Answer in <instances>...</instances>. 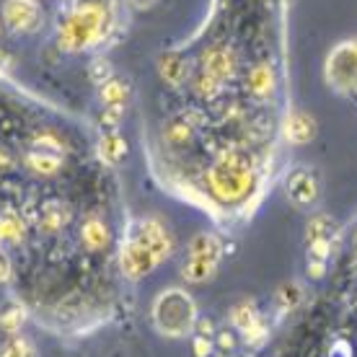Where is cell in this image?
<instances>
[{
	"label": "cell",
	"mask_w": 357,
	"mask_h": 357,
	"mask_svg": "<svg viewBox=\"0 0 357 357\" xmlns=\"http://www.w3.org/2000/svg\"><path fill=\"white\" fill-rule=\"evenodd\" d=\"M195 337H205V340H215L213 334H215V324L213 319H197L195 324V331H192Z\"/></svg>",
	"instance_id": "f546056e"
},
{
	"label": "cell",
	"mask_w": 357,
	"mask_h": 357,
	"mask_svg": "<svg viewBox=\"0 0 357 357\" xmlns=\"http://www.w3.org/2000/svg\"><path fill=\"white\" fill-rule=\"evenodd\" d=\"M340 231L337 220L326 213H316L305 225V241L316 243V241H334V233Z\"/></svg>",
	"instance_id": "ac0fdd59"
},
{
	"label": "cell",
	"mask_w": 357,
	"mask_h": 357,
	"mask_svg": "<svg viewBox=\"0 0 357 357\" xmlns=\"http://www.w3.org/2000/svg\"><path fill=\"white\" fill-rule=\"evenodd\" d=\"M75 3H81V0H75Z\"/></svg>",
	"instance_id": "74e56055"
},
{
	"label": "cell",
	"mask_w": 357,
	"mask_h": 357,
	"mask_svg": "<svg viewBox=\"0 0 357 357\" xmlns=\"http://www.w3.org/2000/svg\"><path fill=\"white\" fill-rule=\"evenodd\" d=\"M285 195L295 207L308 210L319 199V181L308 169H295L285 178Z\"/></svg>",
	"instance_id": "ba28073f"
},
{
	"label": "cell",
	"mask_w": 357,
	"mask_h": 357,
	"mask_svg": "<svg viewBox=\"0 0 357 357\" xmlns=\"http://www.w3.org/2000/svg\"><path fill=\"white\" fill-rule=\"evenodd\" d=\"M0 65H10V57H8V54L0 52Z\"/></svg>",
	"instance_id": "d590c367"
},
{
	"label": "cell",
	"mask_w": 357,
	"mask_h": 357,
	"mask_svg": "<svg viewBox=\"0 0 357 357\" xmlns=\"http://www.w3.org/2000/svg\"><path fill=\"white\" fill-rule=\"evenodd\" d=\"M16 161H13V155L8 151H0V174H6V171H13Z\"/></svg>",
	"instance_id": "836d02e7"
},
{
	"label": "cell",
	"mask_w": 357,
	"mask_h": 357,
	"mask_svg": "<svg viewBox=\"0 0 357 357\" xmlns=\"http://www.w3.org/2000/svg\"><path fill=\"white\" fill-rule=\"evenodd\" d=\"M91 81L96 83V86H104L107 81H112L114 78V73H112V65H109V60H104V57H96L93 63H91Z\"/></svg>",
	"instance_id": "4316f807"
},
{
	"label": "cell",
	"mask_w": 357,
	"mask_h": 357,
	"mask_svg": "<svg viewBox=\"0 0 357 357\" xmlns=\"http://www.w3.org/2000/svg\"><path fill=\"white\" fill-rule=\"evenodd\" d=\"M257 187L254 161L243 151H220L207 171V189L223 205H238Z\"/></svg>",
	"instance_id": "3957f363"
},
{
	"label": "cell",
	"mask_w": 357,
	"mask_h": 357,
	"mask_svg": "<svg viewBox=\"0 0 357 357\" xmlns=\"http://www.w3.org/2000/svg\"><path fill=\"white\" fill-rule=\"evenodd\" d=\"M174 251V238H171L169 228L163 225L158 218H137L135 223H130L119 251V267L127 280H143L153 272V269L169 259V254Z\"/></svg>",
	"instance_id": "6da1fadb"
},
{
	"label": "cell",
	"mask_w": 357,
	"mask_h": 357,
	"mask_svg": "<svg viewBox=\"0 0 357 357\" xmlns=\"http://www.w3.org/2000/svg\"><path fill=\"white\" fill-rule=\"evenodd\" d=\"M215 347L220 349L223 355H228V352H233L236 349V340H233L231 331H220L218 337H215Z\"/></svg>",
	"instance_id": "4dcf8cb0"
},
{
	"label": "cell",
	"mask_w": 357,
	"mask_h": 357,
	"mask_svg": "<svg viewBox=\"0 0 357 357\" xmlns=\"http://www.w3.org/2000/svg\"><path fill=\"white\" fill-rule=\"evenodd\" d=\"M282 132H285L290 145H308L319 135V122L308 112H303V109H295V112H290L285 116Z\"/></svg>",
	"instance_id": "30bf717a"
},
{
	"label": "cell",
	"mask_w": 357,
	"mask_h": 357,
	"mask_svg": "<svg viewBox=\"0 0 357 357\" xmlns=\"http://www.w3.org/2000/svg\"><path fill=\"white\" fill-rule=\"evenodd\" d=\"M326 81L340 93H357V39L340 42L326 57Z\"/></svg>",
	"instance_id": "8992f818"
},
{
	"label": "cell",
	"mask_w": 357,
	"mask_h": 357,
	"mask_svg": "<svg viewBox=\"0 0 357 357\" xmlns=\"http://www.w3.org/2000/svg\"><path fill=\"white\" fill-rule=\"evenodd\" d=\"M199 68H202V73L213 75L215 81L225 83L236 75V57H233L231 50L223 45L207 47L205 52H202V57H199Z\"/></svg>",
	"instance_id": "9c48e42d"
},
{
	"label": "cell",
	"mask_w": 357,
	"mask_h": 357,
	"mask_svg": "<svg viewBox=\"0 0 357 357\" xmlns=\"http://www.w3.org/2000/svg\"><path fill=\"white\" fill-rule=\"evenodd\" d=\"M215 349V340H205V337H195L192 340V355L195 357H210Z\"/></svg>",
	"instance_id": "f1b7e54d"
},
{
	"label": "cell",
	"mask_w": 357,
	"mask_h": 357,
	"mask_svg": "<svg viewBox=\"0 0 357 357\" xmlns=\"http://www.w3.org/2000/svg\"><path fill=\"white\" fill-rule=\"evenodd\" d=\"M34 151H50V153H63V140L52 132V130H42L34 135Z\"/></svg>",
	"instance_id": "d4e9b609"
},
{
	"label": "cell",
	"mask_w": 357,
	"mask_h": 357,
	"mask_svg": "<svg viewBox=\"0 0 357 357\" xmlns=\"http://www.w3.org/2000/svg\"><path fill=\"white\" fill-rule=\"evenodd\" d=\"M24 166L36 176H57L60 169L65 166V155L50 151H29L24 155Z\"/></svg>",
	"instance_id": "7c38bea8"
},
{
	"label": "cell",
	"mask_w": 357,
	"mask_h": 357,
	"mask_svg": "<svg viewBox=\"0 0 357 357\" xmlns=\"http://www.w3.org/2000/svg\"><path fill=\"white\" fill-rule=\"evenodd\" d=\"M301 303H303V287H301V282L290 280V282H282V285L277 287L275 305H277V311H280V313L295 311Z\"/></svg>",
	"instance_id": "ffe728a7"
},
{
	"label": "cell",
	"mask_w": 357,
	"mask_h": 357,
	"mask_svg": "<svg viewBox=\"0 0 357 357\" xmlns=\"http://www.w3.org/2000/svg\"><path fill=\"white\" fill-rule=\"evenodd\" d=\"M158 0H130V6H132L135 10H148V8H153Z\"/></svg>",
	"instance_id": "e575fe53"
},
{
	"label": "cell",
	"mask_w": 357,
	"mask_h": 357,
	"mask_svg": "<svg viewBox=\"0 0 357 357\" xmlns=\"http://www.w3.org/2000/svg\"><path fill=\"white\" fill-rule=\"evenodd\" d=\"M246 89L254 98H259V101H267V98L275 96L277 91V73L272 65L261 63V65H254L246 75Z\"/></svg>",
	"instance_id": "8fae6325"
},
{
	"label": "cell",
	"mask_w": 357,
	"mask_h": 357,
	"mask_svg": "<svg viewBox=\"0 0 357 357\" xmlns=\"http://www.w3.org/2000/svg\"><path fill=\"white\" fill-rule=\"evenodd\" d=\"M197 303L195 298L181 290V287H166L155 295L151 308V321L153 329L158 331L161 337L169 340H181L195 331L197 324Z\"/></svg>",
	"instance_id": "277c9868"
},
{
	"label": "cell",
	"mask_w": 357,
	"mask_h": 357,
	"mask_svg": "<svg viewBox=\"0 0 357 357\" xmlns=\"http://www.w3.org/2000/svg\"><path fill=\"white\" fill-rule=\"evenodd\" d=\"M220 89H223V83L215 81L213 75H207V73H202V70H199V75L195 78V91L202 98H215L220 93Z\"/></svg>",
	"instance_id": "484cf974"
},
{
	"label": "cell",
	"mask_w": 357,
	"mask_h": 357,
	"mask_svg": "<svg viewBox=\"0 0 357 357\" xmlns=\"http://www.w3.org/2000/svg\"><path fill=\"white\" fill-rule=\"evenodd\" d=\"M3 24L16 34H34L42 26L39 0H6L3 3Z\"/></svg>",
	"instance_id": "52a82bcc"
},
{
	"label": "cell",
	"mask_w": 357,
	"mask_h": 357,
	"mask_svg": "<svg viewBox=\"0 0 357 357\" xmlns=\"http://www.w3.org/2000/svg\"><path fill=\"white\" fill-rule=\"evenodd\" d=\"M114 13L107 0H81L65 10L57 26V47L63 52H83L109 39Z\"/></svg>",
	"instance_id": "7a4b0ae2"
},
{
	"label": "cell",
	"mask_w": 357,
	"mask_h": 357,
	"mask_svg": "<svg viewBox=\"0 0 357 357\" xmlns=\"http://www.w3.org/2000/svg\"><path fill=\"white\" fill-rule=\"evenodd\" d=\"M24 236H26V225H24V220L16 213L0 215V241L18 243L24 241Z\"/></svg>",
	"instance_id": "603a6c76"
},
{
	"label": "cell",
	"mask_w": 357,
	"mask_h": 357,
	"mask_svg": "<svg viewBox=\"0 0 357 357\" xmlns=\"http://www.w3.org/2000/svg\"><path fill=\"white\" fill-rule=\"evenodd\" d=\"M0 31H3V18H0Z\"/></svg>",
	"instance_id": "8d00e7d4"
},
{
	"label": "cell",
	"mask_w": 357,
	"mask_h": 357,
	"mask_svg": "<svg viewBox=\"0 0 357 357\" xmlns=\"http://www.w3.org/2000/svg\"><path fill=\"white\" fill-rule=\"evenodd\" d=\"M10 275H13V264H10V257L0 249V285L10 282Z\"/></svg>",
	"instance_id": "1f68e13d"
},
{
	"label": "cell",
	"mask_w": 357,
	"mask_h": 357,
	"mask_svg": "<svg viewBox=\"0 0 357 357\" xmlns=\"http://www.w3.org/2000/svg\"><path fill=\"white\" fill-rule=\"evenodd\" d=\"M259 319H261V313L257 311V303L249 301V298H246V301H238V303L231 308V324L241 331V334L243 331H249Z\"/></svg>",
	"instance_id": "7402d4cb"
},
{
	"label": "cell",
	"mask_w": 357,
	"mask_h": 357,
	"mask_svg": "<svg viewBox=\"0 0 357 357\" xmlns=\"http://www.w3.org/2000/svg\"><path fill=\"white\" fill-rule=\"evenodd\" d=\"M112 241V233H109V225L98 218V215H91L86 218L81 225V243L86 246V251H104Z\"/></svg>",
	"instance_id": "4fadbf2b"
},
{
	"label": "cell",
	"mask_w": 357,
	"mask_h": 357,
	"mask_svg": "<svg viewBox=\"0 0 357 357\" xmlns=\"http://www.w3.org/2000/svg\"><path fill=\"white\" fill-rule=\"evenodd\" d=\"M122 116H125V107H104V112H101L104 132H107V130H116L119 122H122Z\"/></svg>",
	"instance_id": "83f0119b"
},
{
	"label": "cell",
	"mask_w": 357,
	"mask_h": 357,
	"mask_svg": "<svg viewBox=\"0 0 357 357\" xmlns=\"http://www.w3.org/2000/svg\"><path fill=\"white\" fill-rule=\"evenodd\" d=\"M0 357H39L36 355L34 342L24 337V334H16V337H8V340L0 344Z\"/></svg>",
	"instance_id": "cb8c5ba5"
},
{
	"label": "cell",
	"mask_w": 357,
	"mask_h": 357,
	"mask_svg": "<svg viewBox=\"0 0 357 357\" xmlns=\"http://www.w3.org/2000/svg\"><path fill=\"white\" fill-rule=\"evenodd\" d=\"M0 243H3V241H0ZM0 249H3V246H0Z\"/></svg>",
	"instance_id": "f35d334b"
},
{
	"label": "cell",
	"mask_w": 357,
	"mask_h": 357,
	"mask_svg": "<svg viewBox=\"0 0 357 357\" xmlns=\"http://www.w3.org/2000/svg\"><path fill=\"white\" fill-rule=\"evenodd\" d=\"M163 137H166V143L176 145V148L192 143L195 140V122H192V116L189 114L174 116L169 125H166V130H163Z\"/></svg>",
	"instance_id": "d6986e66"
},
{
	"label": "cell",
	"mask_w": 357,
	"mask_h": 357,
	"mask_svg": "<svg viewBox=\"0 0 357 357\" xmlns=\"http://www.w3.org/2000/svg\"><path fill=\"white\" fill-rule=\"evenodd\" d=\"M70 223V207L65 205V202H47L42 207V218H39V228L42 233H60L65 225Z\"/></svg>",
	"instance_id": "e0dca14e"
},
{
	"label": "cell",
	"mask_w": 357,
	"mask_h": 357,
	"mask_svg": "<svg viewBox=\"0 0 357 357\" xmlns=\"http://www.w3.org/2000/svg\"><path fill=\"white\" fill-rule=\"evenodd\" d=\"M26 326V308L18 303L16 298L0 301V331L6 337H16Z\"/></svg>",
	"instance_id": "5bb4252c"
},
{
	"label": "cell",
	"mask_w": 357,
	"mask_h": 357,
	"mask_svg": "<svg viewBox=\"0 0 357 357\" xmlns=\"http://www.w3.org/2000/svg\"><path fill=\"white\" fill-rule=\"evenodd\" d=\"M98 93H101L104 107H127V101H130V86L116 75L104 86H98Z\"/></svg>",
	"instance_id": "44dd1931"
},
{
	"label": "cell",
	"mask_w": 357,
	"mask_h": 357,
	"mask_svg": "<svg viewBox=\"0 0 357 357\" xmlns=\"http://www.w3.org/2000/svg\"><path fill=\"white\" fill-rule=\"evenodd\" d=\"M127 151H130V145H127V140L116 130H107L98 137V155L109 166H119L127 158Z\"/></svg>",
	"instance_id": "9a60e30c"
},
{
	"label": "cell",
	"mask_w": 357,
	"mask_h": 357,
	"mask_svg": "<svg viewBox=\"0 0 357 357\" xmlns=\"http://www.w3.org/2000/svg\"><path fill=\"white\" fill-rule=\"evenodd\" d=\"M158 73L169 86H181L189 78V63L178 52H163L158 60Z\"/></svg>",
	"instance_id": "2e32d148"
},
{
	"label": "cell",
	"mask_w": 357,
	"mask_h": 357,
	"mask_svg": "<svg viewBox=\"0 0 357 357\" xmlns=\"http://www.w3.org/2000/svg\"><path fill=\"white\" fill-rule=\"evenodd\" d=\"M324 272H326V261H319V259H308V275L313 280H321Z\"/></svg>",
	"instance_id": "d6a6232c"
},
{
	"label": "cell",
	"mask_w": 357,
	"mask_h": 357,
	"mask_svg": "<svg viewBox=\"0 0 357 357\" xmlns=\"http://www.w3.org/2000/svg\"><path fill=\"white\" fill-rule=\"evenodd\" d=\"M223 259V243L210 231L197 233L189 241L187 261L181 267V277L192 285H202L207 280H213L218 272V264Z\"/></svg>",
	"instance_id": "5b68a950"
}]
</instances>
